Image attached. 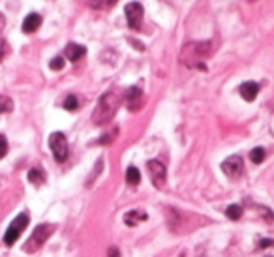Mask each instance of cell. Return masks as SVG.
I'll use <instances>...</instances> for the list:
<instances>
[{
    "instance_id": "6da1fadb",
    "label": "cell",
    "mask_w": 274,
    "mask_h": 257,
    "mask_svg": "<svg viewBox=\"0 0 274 257\" xmlns=\"http://www.w3.org/2000/svg\"><path fill=\"white\" fill-rule=\"evenodd\" d=\"M117 109H119V98H117V94L113 92L103 94L100 98V101H98L96 109H94V115H92L94 124L103 126L107 124V122H111Z\"/></svg>"
},
{
    "instance_id": "7a4b0ae2",
    "label": "cell",
    "mask_w": 274,
    "mask_h": 257,
    "mask_svg": "<svg viewBox=\"0 0 274 257\" xmlns=\"http://www.w3.org/2000/svg\"><path fill=\"white\" fill-rule=\"evenodd\" d=\"M51 233H53V225H49V224L38 225V227L34 229L32 235H30V238L27 240V244H25V248H23V250L27 251V253L38 251L41 246H43V242H45L47 238L51 237Z\"/></svg>"
},
{
    "instance_id": "3957f363",
    "label": "cell",
    "mask_w": 274,
    "mask_h": 257,
    "mask_svg": "<svg viewBox=\"0 0 274 257\" xmlns=\"http://www.w3.org/2000/svg\"><path fill=\"white\" fill-rule=\"evenodd\" d=\"M28 222H30V218H28V214H19V216L15 218L14 222L10 224V227L6 229V235H4V242L8 244V246H12V244H15L17 240H19L21 233L27 229Z\"/></svg>"
},
{
    "instance_id": "277c9868",
    "label": "cell",
    "mask_w": 274,
    "mask_h": 257,
    "mask_svg": "<svg viewBox=\"0 0 274 257\" xmlns=\"http://www.w3.org/2000/svg\"><path fill=\"white\" fill-rule=\"evenodd\" d=\"M49 146H51V152L57 162H66L68 160V141L66 135L61 132H54L49 135Z\"/></svg>"
},
{
    "instance_id": "5b68a950",
    "label": "cell",
    "mask_w": 274,
    "mask_h": 257,
    "mask_svg": "<svg viewBox=\"0 0 274 257\" xmlns=\"http://www.w3.org/2000/svg\"><path fill=\"white\" fill-rule=\"evenodd\" d=\"M147 167H148V173H150V180H152V184L156 186V188H163L166 178H168V171H166L163 164L158 162V160H150V162L147 164Z\"/></svg>"
},
{
    "instance_id": "8992f818",
    "label": "cell",
    "mask_w": 274,
    "mask_h": 257,
    "mask_svg": "<svg viewBox=\"0 0 274 257\" xmlns=\"http://www.w3.org/2000/svg\"><path fill=\"white\" fill-rule=\"evenodd\" d=\"M126 19H128V25L134 28V30H139L141 28V23H143V6H141L139 2H130L126 6Z\"/></svg>"
},
{
    "instance_id": "52a82bcc",
    "label": "cell",
    "mask_w": 274,
    "mask_h": 257,
    "mask_svg": "<svg viewBox=\"0 0 274 257\" xmlns=\"http://www.w3.org/2000/svg\"><path fill=\"white\" fill-rule=\"evenodd\" d=\"M242 169H244V165H242V160L239 158V156H231V158H228L222 164V171L226 173L229 178L241 177Z\"/></svg>"
},
{
    "instance_id": "ba28073f",
    "label": "cell",
    "mask_w": 274,
    "mask_h": 257,
    "mask_svg": "<svg viewBox=\"0 0 274 257\" xmlns=\"http://www.w3.org/2000/svg\"><path fill=\"white\" fill-rule=\"evenodd\" d=\"M124 98H126V107L130 111H137L143 104V92H141L139 86H130Z\"/></svg>"
},
{
    "instance_id": "9c48e42d",
    "label": "cell",
    "mask_w": 274,
    "mask_h": 257,
    "mask_svg": "<svg viewBox=\"0 0 274 257\" xmlns=\"http://www.w3.org/2000/svg\"><path fill=\"white\" fill-rule=\"evenodd\" d=\"M85 53H87V49L79 45V43H68L66 49H64V57L68 60H72V62H77L79 59H83Z\"/></svg>"
},
{
    "instance_id": "30bf717a",
    "label": "cell",
    "mask_w": 274,
    "mask_h": 257,
    "mask_svg": "<svg viewBox=\"0 0 274 257\" xmlns=\"http://www.w3.org/2000/svg\"><path fill=\"white\" fill-rule=\"evenodd\" d=\"M257 92H259V85L254 83V81H246V83L241 85V96L246 99V101H254Z\"/></svg>"
},
{
    "instance_id": "8fae6325",
    "label": "cell",
    "mask_w": 274,
    "mask_h": 257,
    "mask_svg": "<svg viewBox=\"0 0 274 257\" xmlns=\"http://www.w3.org/2000/svg\"><path fill=\"white\" fill-rule=\"evenodd\" d=\"M41 25V15L38 14H30L25 17V21H23V32L25 34H32L36 32L38 28H40Z\"/></svg>"
},
{
    "instance_id": "7c38bea8",
    "label": "cell",
    "mask_w": 274,
    "mask_h": 257,
    "mask_svg": "<svg viewBox=\"0 0 274 257\" xmlns=\"http://www.w3.org/2000/svg\"><path fill=\"white\" fill-rule=\"evenodd\" d=\"M147 212H139V211H130L124 216V224L130 225V227H134V225L141 224V222H145L147 220Z\"/></svg>"
},
{
    "instance_id": "4fadbf2b",
    "label": "cell",
    "mask_w": 274,
    "mask_h": 257,
    "mask_svg": "<svg viewBox=\"0 0 274 257\" xmlns=\"http://www.w3.org/2000/svg\"><path fill=\"white\" fill-rule=\"evenodd\" d=\"M28 180H30L32 184H36V186L43 184V182H45V173L41 171L40 167H34V169H30V171H28Z\"/></svg>"
},
{
    "instance_id": "5bb4252c",
    "label": "cell",
    "mask_w": 274,
    "mask_h": 257,
    "mask_svg": "<svg viewBox=\"0 0 274 257\" xmlns=\"http://www.w3.org/2000/svg\"><path fill=\"white\" fill-rule=\"evenodd\" d=\"M126 182L132 186H137L141 182V173L135 167H128L126 169Z\"/></svg>"
},
{
    "instance_id": "9a60e30c",
    "label": "cell",
    "mask_w": 274,
    "mask_h": 257,
    "mask_svg": "<svg viewBox=\"0 0 274 257\" xmlns=\"http://www.w3.org/2000/svg\"><path fill=\"white\" fill-rule=\"evenodd\" d=\"M117 2V0H90L88 4H90V8H94V10H107V8H111Z\"/></svg>"
},
{
    "instance_id": "2e32d148",
    "label": "cell",
    "mask_w": 274,
    "mask_h": 257,
    "mask_svg": "<svg viewBox=\"0 0 274 257\" xmlns=\"http://www.w3.org/2000/svg\"><path fill=\"white\" fill-rule=\"evenodd\" d=\"M226 214H228L229 220H241V216H242V207H241V204H231L228 211H226Z\"/></svg>"
},
{
    "instance_id": "e0dca14e",
    "label": "cell",
    "mask_w": 274,
    "mask_h": 257,
    "mask_svg": "<svg viewBox=\"0 0 274 257\" xmlns=\"http://www.w3.org/2000/svg\"><path fill=\"white\" fill-rule=\"evenodd\" d=\"M250 160H252L254 164H261V162L265 160V150H263L261 146H257V148H254V150L250 152Z\"/></svg>"
},
{
    "instance_id": "ac0fdd59",
    "label": "cell",
    "mask_w": 274,
    "mask_h": 257,
    "mask_svg": "<svg viewBox=\"0 0 274 257\" xmlns=\"http://www.w3.org/2000/svg\"><path fill=\"white\" fill-rule=\"evenodd\" d=\"M14 109V101L8 96H0V113H10Z\"/></svg>"
},
{
    "instance_id": "d6986e66",
    "label": "cell",
    "mask_w": 274,
    "mask_h": 257,
    "mask_svg": "<svg viewBox=\"0 0 274 257\" xmlns=\"http://www.w3.org/2000/svg\"><path fill=\"white\" fill-rule=\"evenodd\" d=\"M77 107H79V101H77L75 96H68V98L64 99V109H68V111H75Z\"/></svg>"
},
{
    "instance_id": "ffe728a7",
    "label": "cell",
    "mask_w": 274,
    "mask_h": 257,
    "mask_svg": "<svg viewBox=\"0 0 274 257\" xmlns=\"http://www.w3.org/2000/svg\"><path fill=\"white\" fill-rule=\"evenodd\" d=\"M49 68H51V70H54V72L62 70V68H64V57H54V59L49 62Z\"/></svg>"
},
{
    "instance_id": "44dd1931",
    "label": "cell",
    "mask_w": 274,
    "mask_h": 257,
    "mask_svg": "<svg viewBox=\"0 0 274 257\" xmlns=\"http://www.w3.org/2000/svg\"><path fill=\"white\" fill-rule=\"evenodd\" d=\"M8 154V141H6V137L0 133V160L4 158Z\"/></svg>"
},
{
    "instance_id": "7402d4cb",
    "label": "cell",
    "mask_w": 274,
    "mask_h": 257,
    "mask_svg": "<svg viewBox=\"0 0 274 257\" xmlns=\"http://www.w3.org/2000/svg\"><path fill=\"white\" fill-rule=\"evenodd\" d=\"M6 53H8V45H6V41L0 38V62L4 60V57H6Z\"/></svg>"
},
{
    "instance_id": "603a6c76",
    "label": "cell",
    "mask_w": 274,
    "mask_h": 257,
    "mask_svg": "<svg viewBox=\"0 0 274 257\" xmlns=\"http://www.w3.org/2000/svg\"><path fill=\"white\" fill-rule=\"evenodd\" d=\"M109 257H119V250L111 248V250H109Z\"/></svg>"
},
{
    "instance_id": "cb8c5ba5",
    "label": "cell",
    "mask_w": 274,
    "mask_h": 257,
    "mask_svg": "<svg viewBox=\"0 0 274 257\" xmlns=\"http://www.w3.org/2000/svg\"><path fill=\"white\" fill-rule=\"evenodd\" d=\"M0 28H4V15L0 14Z\"/></svg>"
}]
</instances>
